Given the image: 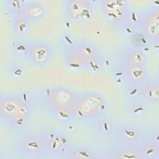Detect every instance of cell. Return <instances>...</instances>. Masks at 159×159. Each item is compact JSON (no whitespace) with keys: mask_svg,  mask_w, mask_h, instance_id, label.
Listing matches in <instances>:
<instances>
[{"mask_svg":"<svg viewBox=\"0 0 159 159\" xmlns=\"http://www.w3.org/2000/svg\"><path fill=\"white\" fill-rule=\"evenodd\" d=\"M78 94L63 85L48 86L42 89L40 101L45 110L55 119L67 122L75 119Z\"/></svg>","mask_w":159,"mask_h":159,"instance_id":"cell-1","label":"cell"},{"mask_svg":"<svg viewBox=\"0 0 159 159\" xmlns=\"http://www.w3.org/2000/svg\"><path fill=\"white\" fill-rule=\"evenodd\" d=\"M34 108L27 94L20 92L6 93L0 96V119L12 130L24 129L29 123Z\"/></svg>","mask_w":159,"mask_h":159,"instance_id":"cell-2","label":"cell"},{"mask_svg":"<svg viewBox=\"0 0 159 159\" xmlns=\"http://www.w3.org/2000/svg\"><path fill=\"white\" fill-rule=\"evenodd\" d=\"M108 102L105 96L97 91L78 94L75 106V119L83 121H94L106 114Z\"/></svg>","mask_w":159,"mask_h":159,"instance_id":"cell-3","label":"cell"},{"mask_svg":"<svg viewBox=\"0 0 159 159\" xmlns=\"http://www.w3.org/2000/svg\"><path fill=\"white\" fill-rule=\"evenodd\" d=\"M14 146L16 152L24 158H39L48 154L42 130L21 134L16 139Z\"/></svg>","mask_w":159,"mask_h":159,"instance_id":"cell-4","label":"cell"},{"mask_svg":"<svg viewBox=\"0 0 159 159\" xmlns=\"http://www.w3.org/2000/svg\"><path fill=\"white\" fill-rule=\"evenodd\" d=\"M137 27L148 42L152 43L158 42L159 6L158 4H150L139 12Z\"/></svg>","mask_w":159,"mask_h":159,"instance_id":"cell-5","label":"cell"},{"mask_svg":"<svg viewBox=\"0 0 159 159\" xmlns=\"http://www.w3.org/2000/svg\"><path fill=\"white\" fill-rule=\"evenodd\" d=\"M72 45L82 70L96 71L101 69L102 58L99 50L93 43L74 37Z\"/></svg>","mask_w":159,"mask_h":159,"instance_id":"cell-6","label":"cell"},{"mask_svg":"<svg viewBox=\"0 0 159 159\" xmlns=\"http://www.w3.org/2000/svg\"><path fill=\"white\" fill-rule=\"evenodd\" d=\"M99 7L104 18L116 25L125 24L130 13V2L126 0H101Z\"/></svg>","mask_w":159,"mask_h":159,"instance_id":"cell-7","label":"cell"},{"mask_svg":"<svg viewBox=\"0 0 159 159\" xmlns=\"http://www.w3.org/2000/svg\"><path fill=\"white\" fill-rule=\"evenodd\" d=\"M63 9L66 17L76 24L88 22L94 14V3L89 0H65Z\"/></svg>","mask_w":159,"mask_h":159,"instance_id":"cell-8","label":"cell"},{"mask_svg":"<svg viewBox=\"0 0 159 159\" xmlns=\"http://www.w3.org/2000/svg\"><path fill=\"white\" fill-rule=\"evenodd\" d=\"M53 54L52 46L41 40H27V46L24 57L35 67H43L51 60Z\"/></svg>","mask_w":159,"mask_h":159,"instance_id":"cell-9","label":"cell"},{"mask_svg":"<svg viewBox=\"0 0 159 159\" xmlns=\"http://www.w3.org/2000/svg\"><path fill=\"white\" fill-rule=\"evenodd\" d=\"M119 71L127 86L142 87L148 79L146 65L137 64L119 60Z\"/></svg>","mask_w":159,"mask_h":159,"instance_id":"cell-10","label":"cell"},{"mask_svg":"<svg viewBox=\"0 0 159 159\" xmlns=\"http://www.w3.org/2000/svg\"><path fill=\"white\" fill-rule=\"evenodd\" d=\"M112 136L117 143V146L139 147L144 133L134 124L122 123L114 126Z\"/></svg>","mask_w":159,"mask_h":159,"instance_id":"cell-11","label":"cell"},{"mask_svg":"<svg viewBox=\"0 0 159 159\" xmlns=\"http://www.w3.org/2000/svg\"><path fill=\"white\" fill-rule=\"evenodd\" d=\"M48 154L65 158L72 144L69 136L65 132L57 129L42 130Z\"/></svg>","mask_w":159,"mask_h":159,"instance_id":"cell-12","label":"cell"},{"mask_svg":"<svg viewBox=\"0 0 159 159\" xmlns=\"http://www.w3.org/2000/svg\"><path fill=\"white\" fill-rule=\"evenodd\" d=\"M10 11H18L30 23L41 20L45 14V7L38 1H15Z\"/></svg>","mask_w":159,"mask_h":159,"instance_id":"cell-13","label":"cell"},{"mask_svg":"<svg viewBox=\"0 0 159 159\" xmlns=\"http://www.w3.org/2000/svg\"><path fill=\"white\" fill-rule=\"evenodd\" d=\"M142 158H158L159 155L158 130L156 129L144 134L139 145Z\"/></svg>","mask_w":159,"mask_h":159,"instance_id":"cell-14","label":"cell"},{"mask_svg":"<svg viewBox=\"0 0 159 159\" xmlns=\"http://www.w3.org/2000/svg\"><path fill=\"white\" fill-rule=\"evenodd\" d=\"M141 96L145 101L152 104L159 102V80L158 78H149L142 86Z\"/></svg>","mask_w":159,"mask_h":159,"instance_id":"cell-15","label":"cell"},{"mask_svg":"<svg viewBox=\"0 0 159 159\" xmlns=\"http://www.w3.org/2000/svg\"><path fill=\"white\" fill-rule=\"evenodd\" d=\"M106 158L110 159H142L139 147L117 146L106 154Z\"/></svg>","mask_w":159,"mask_h":159,"instance_id":"cell-16","label":"cell"},{"mask_svg":"<svg viewBox=\"0 0 159 159\" xmlns=\"http://www.w3.org/2000/svg\"><path fill=\"white\" fill-rule=\"evenodd\" d=\"M147 55L144 51L137 46H127L122 50L119 60L137 64L146 65Z\"/></svg>","mask_w":159,"mask_h":159,"instance_id":"cell-17","label":"cell"},{"mask_svg":"<svg viewBox=\"0 0 159 159\" xmlns=\"http://www.w3.org/2000/svg\"><path fill=\"white\" fill-rule=\"evenodd\" d=\"M65 158L71 159H91L98 158V157H96V154L94 151L87 146L72 145Z\"/></svg>","mask_w":159,"mask_h":159,"instance_id":"cell-18","label":"cell"},{"mask_svg":"<svg viewBox=\"0 0 159 159\" xmlns=\"http://www.w3.org/2000/svg\"><path fill=\"white\" fill-rule=\"evenodd\" d=\"M93 122L96 123V130L100 135H102L104 137L113 135L115 125L107 119H104V117H102Z\"/></svg>","mask_w":159,"mask_h":159,"instance_id":"cell-19","label":"cell"},{"mask_svg":"<svg viewBox=\"0 0 159 159\" xmlns=\"http://www.w3.org/2000/svg\"><path fill=\"white\" fill-rule=\"evenodd\" d=\"M145 105L143 102L141 101H134L130 107V111L134 115L139 116L145 112Z\"/></svg>","mask_w":159,"mask_h":159,"instance_id":"cell-20","label":"cell"}]
</instances>
